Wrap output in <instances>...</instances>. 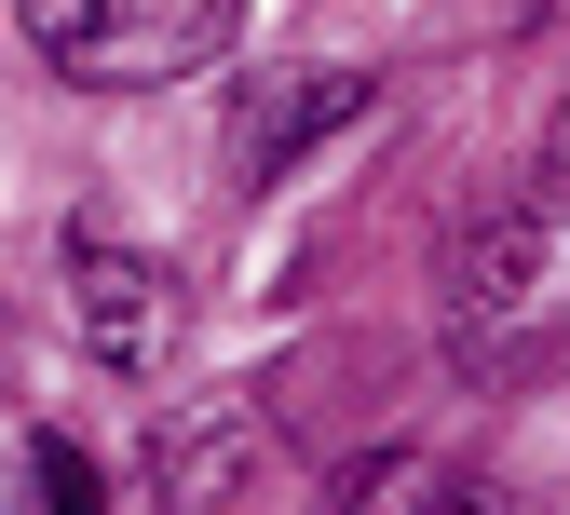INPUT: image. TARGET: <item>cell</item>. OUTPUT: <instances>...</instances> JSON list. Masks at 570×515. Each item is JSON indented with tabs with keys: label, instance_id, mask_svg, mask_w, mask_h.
<instances>
[{
	"label": "cell",
	"instance_id": "obj_1",
	"mask_svg": "<svg viewBox=\"0 0 570 515\" xmlns=\"http://www.w3.org/2000/svg\"><path fill=\"white\" fill-rule=\"evenodd\" d=\"M14 28L82 96H164L245 41V0H14Z\"/></svg>",
	"mask_w": 570,
	"mask_h": 515
},
{
	"label": "cell",
	"instance_id": "obj_2",
	"mask_svg": "<svg viewBox=\"0 0 570 515\" xmlns=\"http://www.w3.org/2000/svg\"><path fill=\"white\" fill-rule=\"evenodd\" d=\"M557 258H570V190H543V164H530V190H489L462 231H449L435 285H449L462 366H517L530 353V313L557 299Z\"/></svg>",
	"mask_w": 570,
	"mask_h": 515
},
{
	"label": "cell",
	"instance_id": "obj_3",
	"mask_svg": "<svg viewBox=\"0 0 570 515\" xmlns=\"http://www.w3.org/2000/svg\"><path fill=\"white\" fill-rule=\"evenodd\" d=\"M381 82L367 68H258L245 109H232V190H272V177H299L340 122H367Z\"/></svg>",
	"mask_w": 570,
	"mask_h": 515
},
{
	"label": "cell",
	"instance_id": "obj_4",
	"mask_svg": "<svg viewBox=\"0 0 570 515\" xmlns=\"http://www.w3.org/2000/svg\"><path fill=\"white\" fill-rule=\"evenodd\" d=\"M258 475H272V407L258 394H204L190 420L150 434V502L164 515H232Z\"/></svg>",
	"mask_w": 570,
	"mask_h": 515
},
{
	"label": "cell",
	"instance_id": "obj_5",
	"mask_svg": "<svg viewBox=\"0 0 570 515\" xmlns=\"http://www.w3.org/2000/svg\"><path fill=\"white\" fill-rule=\"evenodd\" d=\"M68 313L109 366H164L177 353V271L136 258L122 231H68Z\"/></svg>",
	"mask_w": 570,
	"mask_h": 515
},
{
	"label": "cell",
	"instance_id": "obj_6",
	"mask_svg": "<svg viewBox=\"0 0 570 515\" xmlns=\"http://www.w3.org/2000/svg\"><path fill=\"white\" fill-rule=\"evenodd\" d=\"M449 462L435 448H367V462H340V488H326V515H449Z\"/></svg>",
	"mask_w": 570,
	"mask_h": 515
},
{
	"label": "cell",
	"instance_id": "obj_7",
	"mask_svg": "<svg viewBox=\"0 0 570 515\" xmlns=\"http://www.w3.org/2000/svg\"><path fill=\"white\" fill-rule=\"evenodd\" d=\"M28 502H41V515H109V502H96V462H82V448H41V462H28Z\"/></svg>",
	"mask_w": 570,
	"mask_h": 515
},
{
	"label": "cell",
	"instance_id": "obj_8",
	"mask_svg": "<svg viewBox=\"0 0 570 515\" xmlns=\"http://www.w3.org/2000/svg\"><path fill=\"white\" fill-rule=\"evenodd\" d=\"M543 190H570V109H557V136H543Z\"/></svg>",
	"mask_w": 570,
	"mask_h": 515
},
{
	"label": "cell",
	"instance_id": "obj_9",
	"mask_svg": "<svg viewBox=\"0 0 570 515\" xmlns=\"http://www.w3.org/2000/svg\"><path fill=\"white\" fill-rule=\"evenodd\" d=\"M517 14H543V0H517Z\"/></svg>",
	"mask_w": 570,
	"mask_h": 515
}]
</instances>
